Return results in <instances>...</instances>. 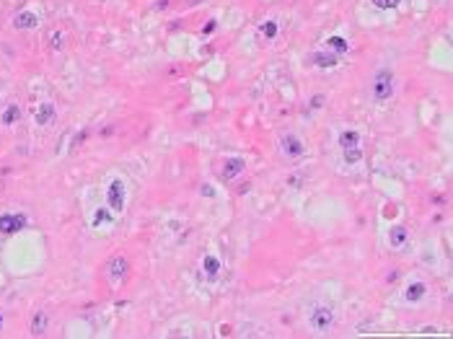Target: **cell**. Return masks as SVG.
<instances>
[{"label": "cell", "mask_w": 453, "mask_h": 339, "mask_svg": "<svg viewBox=\"0 0 453 339\" xmlns=\"http://www.w3.org/2000/svg\"><path fill=\"white\" fill-rule=\"evenodd\" d=\"M311 60H313V65H319V67H334V65H337V55H326V52H316Z\"/></svg>", "instance_id": "14"}, {"label": "cell", "mask_w": 453, "mask_h": 339, "mask_svg": "<svg viewBox=\"0 0 453 339\" xmlns=\"http://www.w3.org/2000/svg\"><path fill=\"white\" fill-rule=\"evenodd\" d=\"M106 205L114 210V213H122L125 210V184L122 182H111L106 189Z\"/></svg>", "instance_id": "3"}, {"label": "cell", "mask_w": 453, "mask_h": 339, "mask_svg": "<svg viewBox=\"0 0 453 339\" xmlns=\"http://www.w3.org/2000/svg\"><path fill=\"white\" fill-rule=\"evenodd\" d=\"M16 119H18V106H16V104H11V106L3 111V124H13Z\"/></svg>", "instance_id": "17"}, {"label": "cell", "mask_w": 453, "mask_h": 339, "mask_svg": "<svg viewBox=\"0 0 453 339\" xmlns=\"http://www.w3.org/2000/svg\"><path fill=\"white\" fill-rule=\"evenodd\" d=\"M399 3H401V0H373V6L381 8V11H391V8H396Z\"/></svg>", "instance_id": "20"}, {"label": "cell", "mask_w": 453, "mask_h": 339, "mask_svg": "<svg viewBox=\"0 0 453 339\" xmlns=\"http://www.w3.org/2000/svg\"><path fill=\"white\" fill-rule=\"evenodd\" d=\"M101 223H111V215L106 213V210H99V213L94 215V225H101Z\"/></svg>", "instance_id": "21"}, {"label": "cell", "mask_w": 453, "mask_h": 339, "mask_svg": "<svg viewBox=\"0 0 453 339\" xmlns=\"http://www.w3.org/2000/svg\"><path fill=\"white\" fill-rule=\"evenodd\" d=\"M44 329H47V316H44L42 311H36L34 319H31V334H34V336H42Z\"/></svg>", "instance_id": "12"}, {"label": "cell", "mask_w": 453, "mask_h": 339, "mask_svg": "<svg viewBox=\"0 0 453 339\" xmlns=\"http://www.w3.org/2000/svg\"><path fill=\"white\" fill-rule=\"evenodd\" d=\"M326 47L334 50V52H339V55H345V52L350 50L347 39H342V36H329V39H326Z\"/></svg>", "instance_id": "16"}, {"label": "cell", "mask_w": 453, "mask_h": 339, "mask_svg": "<svg viewBox=\"0 0 453 339\" xmlns=\"http://www.w3.org/2000/svg\"><path fill=\"white\" fill-rule=\"evenodd\" d=\"M332 324H334V313H332V308L319 306L316 311H311V329H313V331L324 334L326 329H332Z\"/></svg>", "instance_id": "2"}, {"label": "cell", "mask_w": 453, "mask_h": 339, "mask_svg": "<svg viewBox=\"0 0 453 339\" xmlns=\"http://www.w3.org/2000/svg\"><path fill=\"white\" fill-rule=\"evenodd\" d=\"M55 122V106L47 101V104H42L39 106V111H36V124H42V127H50Z\"/></svg>", "instance_id": "10"}, {"label": "cell", "mask_w": 453, "mask_h": 339, "mask_svg": "<svg viewBox=\"0 0 453 339\" xmlns=\"http://www.w3.org/2000/svg\"><path fill=\"white\" fill-rule=\"evenodd\" d=\"M339 145H342V150H345V148H357V145H360V135H357L355 130H345V132L339 135Z\"/></svg>", "instance_id": "13"}, {"label": "cell", "mask_w": 453, "mask_h": 339, "mask_svg": "<svg viewBox=\"0 0 453 339\" xmlns=\"http://www.w3.org/2000/svg\"><path fill=\"white\" fill-rule=\"evenodd\" d=\"M391 94H394V75L389 70H378L373 78V96L378 101H386Z\"/></svg>", "instance_id": "1"}, {"label": "cell", "mask_w": 453, "mask_h": 339, "mask_svg": "<svg viewBox=\"0 0 453 339\" xmlns=\"http://www.w3.org/2000/svg\"><path fill=\"white\" fill-rule=\"evenodd\" d=\"M262 36H267V39H275L277 36V24L275 21H267V24H262Z\"/></svg>", "instance_id": "19"}, {"label": "cell", "mask_w": 453, "mask_h": 339, "mask_svg": "<svg viewBox=\"0 0 453 339\" xmlns=\"http://www.w3.org/2000/svg\"><path fill=\"white\" fill-rule=\"evenodd\" d=\"M425 292H427V285H425V282H412V285L406 287V301H409V303H417V301L425 298Z\"/></svg>", "instance_id": "11"}, {"label": "cell", "mask_w": 453, "mask_h": 339, "mask_svg": "<svg viewBox=\"0 0 453 339\" xmlns=\"http://www.w3.org/2000/svg\"><path fill=\"white\" fill-rule=\"evenodd\" d=\"M389 241H391V246H394V248L404 246V241H406V228H404V225H396V228H391V233H389Z\"/></svg>", "instance_id": "15"}, {"label": "cell", "mask_w": 453, "mask_h": 339, "mask_svg": "<svg viewBox=\"0 0 453 339\" xmlns=\"http://www.w3.org/2000/svg\"><path fill=\"white\" fill-rule=\"evenodd\" d=\"M360 158H363L360 145H357V148H345V161H347V163H357Z\"/></svg>", "instance_id": "18"}, {"label": "cell", "mask_w": 453, "mask_h": 339, "mask_svg": "<svg viewBox=\"0 0 453 339\" xmlns=\"http://www.w3.org/2000/svg\"><path fill=\"white\" fill-rule=\"evenodd\" d=\"M0 326H3V316H0Z\"/></svg>", "instance_id": "23"}, {"label": "cell", "mask_w": 453, "mask_h": 339, "mask_svg": "<svg viewBox=\"0 0 453 339\" xmlns=\"http://www.w3.org/2000/svg\"><path fill=\"white\" fill-rule=\"evenodd\" d=\"M26 225V215H18V213H6V215H0V233H16Z\"/></svg>", "instance_id": "4"}, {"label": "cell", "mask_w": 453, "mask_h": 339, "mask_svg": "<svg viewBox=\"0 0 453 339\" xmlns=\"http://www.w3.org/2000/svg\"><path fill=\"white\" fill-rule=\"evenodd\" d=\"M202 275L208 277V280H215L220 275V259L213 257V254H208V257L202 259Z\"/></svg>", "instance_id": "6"}, {"label": "cell", "mask_w": 453, "mask_h": 339, "mask_svg": "<svg viewBox=\"0 0 453 339\" xmlns=\"http://www.w3.org/2000/svg\"><path fill=\"white\" fill-rule=\"evenodd\" d=\"M106 275H109V280L119 282L122 277L127 275V259H125V257H114V259L106 264Z\"/></svg>", "instance_id": "5"}, {"label": "cell", "mask_w": 453, "mask_h": 339, "mask_svg": "<svg viewBox=\"0 0 453 339\" xmlns=\"http://www.w3.org/2000/svg\"><path fill=\"white\" fill-rule=\"evenodd\" d=\"M36 24H39V16L36 13H31V11H24V13H18L16 18H13V26L16 29H36Z\"/></svg>", "instance_id": "8"}, {"label": "cell", "mask_w": 453, "mask_h": 339, "mask_svg": "<svg viewBox=\"0 0 453 339\" xmlns=\"http://www.w3.org/2000/svg\"><path fill=\"white\" fill-rule=\"evenodd\" d=\"M282 150H285L287 155H293V158H296V155L303 153V143H301L296 135H285V138H282Z\"/></svg>", "instance_id": "9"}, {"label": "cell", "mask_w": 453, "mask_h": 339, "mask_svg": "<svg viewBox=\"0 0 453 339\" xmlns=\"http://www.w3.org/2000/svg\"><path fill=\"white\" fill-rule=\"evenodd\" d=\"M62 44H65V36L60 31H55L52 34V50H62Z\"/></svg>", "instance_id": "22"}, {"label": "cell", "mask_w": 453, "mask_h": 339, "mask_svg": "<svg viewBox=\"0 0 453 339\" xmlns=\"http://www.w3.org/2000/svg\"><path fill=\"white\" fill-rule=\"evenodd\" d=\"M243 168H246V161H243V158H231V161H225V166H223V179L228 182V179L238 176Z\"/></svg>", "instance_id": "7"}]
</instances>
